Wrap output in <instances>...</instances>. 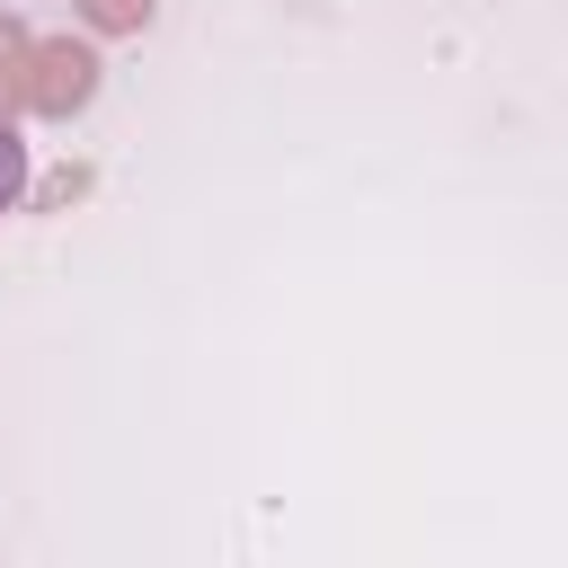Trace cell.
Listing matches in <instances>:
<instances>
[{"label":"cell","mask_w":568,"mask_h":568,"mask_svg":"<svg viewBox=\"0 0 568 568\" xmlns=\"http://www.w3.org/2000/svg\"><path fill=\"white\" fill-rule=\"evenodd\" d=\"M80 9V27H98V36H142L151 27V0H71Z\"/></svg>","instance_id":"obj_3"},{"label":"cell","mask_w":568,"mask_h":568,"mask_svg":"<svg viewBox=\"0 0 568 568\" xmlns=\"http://www.w3.org/2000/svg\"><path fill=\"white\" fill-rule=\"evenodd\" d=\"M89 98H98V53L71 44V36H44V44L27 53V98H18V106L62 124V115H80Z\"/></svg>","instance_id":"obj_1"},{"label":"cell","mask_w":568,"mask_h":568,"mask_svg":"<svg viewBox=\"0 0 568 568\" xmlns=\"http://www.w3.org/2000/svg\"><path fill=\"white\" fill-rule=\"evenodd\" d=\"M27 53H36V36H27V27L0 9V115L27 98Z\"/></svg>","instance_id":"obj_2"},{"label":"cell","mask_w":568,"mask_h":568,"mask_svg":"<svg viewBox=\"0 0 568 568\" xmlns=\"http://www.w3.org/2000/svg\"><path fill=\"white\" fill-rule=\"evenodd\" d=\"M18 195H27V142H18V133H9V115H0V213H9Z\"/></svg>","instance_id":"obj_4"}]
</instances>
